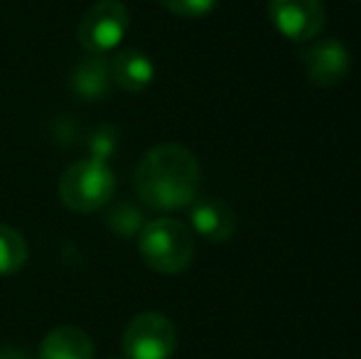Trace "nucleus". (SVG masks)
<instances>
[{"instance_id": "nucleus-8", "label": "nucleus", "mask_w": 361, "mask_h": 359, "mask_svg": "<svg viewBox=\"0 0 361 359\" xmlns=\"http://www.w3.org/2000/svg\"><path fill=\"white\" fill-rule=\"evenodd\" d=\"M190 209V221L192 229L207 241H221L231 239L233 229H236V219H233V212L228 205H224L216 197H207V200H195Z\"/></svg>"}, {"instance_id": "nucleus-4", "label": "nucleus", "mask_w": 361, "mask_h": 359, "mask_svg": "<svg viewBox=\"0 0 361 359\" xmlns=\"http://www.w3.org/2000/svg\"><path fill=\"white\" fill-rule=\"evenodd\" d=\"M128 25V8L121 0H99L81 15L76 37L89 54H106L123 42Z\"/></svg>"}, {"instance_id": "nucleus-1", "label": "nucleus", "mask_w": 361, "mask_h": 359, "mask_svg": "<svg viewBox=\"0 0 361 359\" xmlns=\"http://www.w3.org/2000/svg\"><path fill=\"white\" fill-rule=\"evenodd\" d=\"M200 163L180 143H162L147 150L135 170V192L152 209H185L197 200Z\"/></svg>"}, {"instance_id": "nucleus-9", "label": "nucleus", "mask_w": 361, "mask_h": 359, "mask_svg": "<svg viewBox=\"0 0 361 359\" xmlns=\"http://www.w3.org/2000/svg\"><path fill=\"white\" fill-rule=\"evenodd\" d=\"M111 82L118 84L123 91H143L155 79V64L140 49H121L109 62Z\"/></svg>"}, {"instance_id": "nucleus-14", "label": "nucleus", "mask_w": 361, "mask_h": 359, "mask_svg": "<svg viewBox=\"0 0 361 359\" xmlns=\"http://www.w3.org/2000/svg\"><path fill=\"white\" fill-rule=\"evenodd\" d=\"M0 359H30L25 352L15 350V347H0Z\"/></svg>"}, {"instance_id": "nucleus-6", "label": "nucleus", "mask_w": 361, "mask_h": 359, "mask_svg": "<svg viewBox=\"0 0 361 359\" xmlns=\"http://www.w3.org/2000/svg\"><path fill=\"white\" fill-rule=\"evenodd\" d=\"M268 15L278 32L293 42L317 39L327 20L322 0H268Z\"/></svg>"}, {"instance_id": "nucleus-12", "label": "nucleus", "mask_w": 361, "mask_h": 359, "mask_svg": "<svg viewBox=\"0 0 361 359\" xmlns=\"http://www.w3.org/2000/svg\"><path fill=\"white\" fill-rule=\"evenodd\" d=\"M27 261V244L23 234L15 231L13 226L0 224V278L13 276Z\"/></svg>"}, {"instance_id": "nucleus-2", "label": "nucleus", "mask_w": 361, "mask_h": 359, "mask_svg": "<svg viewBox=\"0 0 361 359\" xmlns=\"http://www.w3.org/2000/svg\"><path fill=\"white\" fill-rule=\"evenodd\" d=\"M138 251L145 266L162 276H177L195 259V234L190 226L170 217L152 219L140 229Z\"/></svg>"}, {"instance_id": "nucleus-11", "label": "nucleus", "mask_w": 361, "mask_h": 359, "mask_svg": "<svg viewBox=\"0 0 361 359\" xmlns=\"http://www.w3.org/2000/svg\"><path fill=\"white\" fill-rule=\"evenodd\" d=\"M39 359H94V342L79 327H57L42 340Z\"/></svg>"}, {"instance_id": "nucleus-7", "label": "nucleus", "mask_w": 361, "mask_h": 359, "mask_svg": "<svg viewBox=\"0 0 361 359\" xmlns=\"http://www.w3.org/2000/svg\"><path fill=\"white\" fill-rule=\"evenodd\" d=\"M352 67V54L337 37L317 39L302 52V69L314 87H337Z\"/></svg>"}, {"instance_id": "nucleus-3", "label": "nucleus", "mask_w": 361, "mask_h": 359, "mask_svg": "<svg viewBox=\"0 0 361 359\" xmlns=\"http://www.w3.org/2000/svg\"><path fill=\"white\" fill-rule=\"evenodd\" d=\"M116 192V175L106 165V160L86 158L67 168V173L59 180V200L72 212H89L101 209L114 200Z\"/></svg>"}, {"instance_id": "nucleus-5", "label": "nucleus", "mask_w": 361, "mask_h": 359, "mask_svg": "<svg viewBox=\"0 0 361 359\" xmlns=\"http://www.w3.org/2000/svg\"><path fill=\"white\" fill-rule=\"evenodd\" d=\"M177 347V330L165 312L147 310L135 315L123 332L126 359H170Z\"/></svg>"}, {"instance_id": "nucleus-10", "label": "nucleus", "mask_w": 361, "mask_h": 359, "mask_svg": "<svg viewBox=\"0 0 361 359\" xmlns=\"http://www.w3.org/2000/svg\"><path fill=\"white\" fill-rule=\"evenodd\" d=\"M111 67L104 59V54H89L74 67L72 89L76 96L86 101H99L109 96L111 91Z\"/></svg>"}, {"instance_id": "nucleus-13", "label": "nucleus", "mask_w": 361, "mask_h": 359, "mask_svg": "<svg viewBox=\"0 0 361 359\" xmlns=\"http://www.w3.org/2000/svg\"><path fill=\"white\" fill-rule=\"evenodd\" d=\"M157 3L182 18H202L216 8L219 0H157Z\"/></svg>"}]
</instances>
